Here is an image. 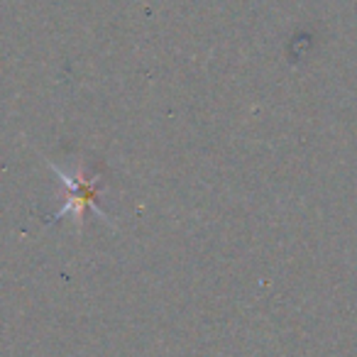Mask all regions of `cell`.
<instances>
[{
    "mask_svg": "<svg viewBox=\"0 0 357 357\" xmlns=\"http://www.w3.org/2000/svg\"><path fill=\"white\" fill-rule=\"evenodd\" d=\"M52 169H54L56 176L61 178V184L69 189V201L61 206L59 218L61 215H74L76 225H81L84 223V211L89 208V206H93V208L98 211V215H103L100 206L96 204V196H98V178H86L84 174L71 176V174H66L64 169L54 167V164H52Z\"/></svg>",
    "mask_w": 357,
    "mask_h": 357,
    "instance_id": "1",
    "label": "cell"
}]
</instances>
